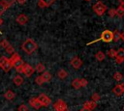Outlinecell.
<instances>
[{"label":"cell","instance_id":"603a6c76","mask_svg":"<svg viewBox=\"0 0 124 111\" xmlns=\"http://www.w3.org/2000/svg\"><path fill=\"white\" fill-rule=\"evenodd\" d=\"M116 15H118L119 17L124 16V6L119 5V7L116 9Z\"/></svg>","mask_w":124,"mask_h":111},{"label":"cell","instance_id":"e575fe53","mask_svg":"<svg viewBox=\"0 0 124 111\" xmlns=\"http://www.w3.org/2000/svg\"><path fill=\"white\" fill-rule=\"evenodd\" d=\"M16 2H17L19 5H23V4H25V2H26V0H16Z\"/></svg>","mask_w":124,"mask_h":111},{"label":"cell","instance_id":"b9f144b4","mask_svg":"<svg viewBox=\"0 0 124 111\" xmlns=\"http://www.w3.org/2000/svg\"><path fill=\"white\" fill-rule=\"evenodd\" d=\"M85 1H90V0H85Z\"/></svg>","mask_w":124,"mask_h":111},{"label":"cell","instance_id":"ac0fdd59","mask_svg":"<svg viewBox=\"0 0 124 111\" xmlns=\"http://www.w3.org/2000/svg\"><path fill=\"white\" fill-rule=\"evenodd\" d=\"M41 76H42L44 82H48L51 79V74L49 71H44L43 74H41Z\"/></svg>","mask_w":124,"mask_h":111},{"label":"cell","instance_id":"3957f363","mask_svg":"<svg viewBox=\"0 0 124 111\" xmlns=\"http://www.w3.org/2000/svg\"><path fill=\"white\" fill-rule=\"evenodd\" d=\"M92 9H93V11L96 13V14H97V15H100V16L103 15V14L106 13V11H107L106 5H105L104 3H102L101 1L96 2V3L93 5Z\"/></svg>","mask_w":124,"mask_h":111},{"label":"cell","instance_id":"52a82bcc","mask_svg":"<svg viewBox=\"0 0 124 111\" xmlns=\"http://www.w3.org/2000/svg\"><path fill=\"white\" fill-rule=\"evenodd\" d=\"M53 109L55 111H65L67 110V104L64 100L58 99L53 103Z\"/></svg>","mask_w":124,"mask_h":111},{"label":"cell","instance_id":"ffe728a7","mask_svg":"<svg viewBox=\"0 0 124 111\" xmlns=\"http://www.w3.org/2000/svg\"><path fill=\"white\" fill-rule=\"evenodd\" d=\"M57 76H58L60 79H65V78L68 76V72H67L65 69H61L58 70V72H57Z\"/></svg>","mask_w":124,"mask_h":111},{"label":"cell","instance_id":"74e56055","mask_svg":"<svg viewBox=\"0 0 124 111\" xmlns=\"http://www.w3.org/2000/svg\"><path fill=\"white\" fill-rule=\"evenodd\" d=\"M119 3L121 6H124V0H119Z\"/></svg>","mask_w":124,"mask_h":111},{"label":"cell","instance_id":"ab89813d","mask_svg":"<svg viewBox=\"0 0 124 111\" xmlns=\"http://www.w3.org/2000/svg\"><path fill=\"white\" fill-rule=\"evenodd\" d=\"M2 24V19H1V17H0V25ZM0 33H1V31H0Z\"/></svg>","mask_w":124,"mask_h":111},{"label":"cell","instance_id":"f1b7e54d","mask_svg":"<svg viewBox=\"0 0 124 111\" xmlns=\"http://www.w3.org/2000/svg\"><path fill=\"white\" fill-rule=\"evenodd\" d=\"M99 99H100V95H99L98 93H94V94H92V96H91V100H92V101L97 102Z\"/></svg>","mask_w":124,"mask_h":111},{"label":"cell","instance_id":"5bb4252c","mask_svg":"<svg viewBox=\"0 0 124 111\" xmlns=\"http://www.w3.org/2000/svg\"><path fill=\"white\" fill-rule=\"evenodd\" d=\"M54 2H55V0H39L38 1V6L40 8H46V7H49Z\"/></svg>","mask_w":124,"mask_h":111},{"label":"cell","instance_id":"f35d334b","mask_svg":"<svg viewBox=\"0 0 124 111\" xmlns=\"http://www.w3.org/2000/svg\"><path fill=\"white\" fill-rule=\"evenodd\" d=\"M121 39H122V40H123V42H124V33H122V34H121Z\"/></svg>","mask_w":124,"mask_h":111},{"label":"cell","instance_id":"1f68e13d","mask_svg":"<svg viewBox=\"0 0 124 111\" xmlns=\"http://www.w3.org/2000/svg\"><path fill=\"white\" fill-rule=\"evenodd\" d=\"M108 14L109 17H113V16H115V15H116V10H115V9H110V10H108Z\"/></svg>","mask_w":124,"mask_h":111},{"label":"cell","instance_id":"ba28073f","mask_svg":"<svg viewBox=\"0 0 124 111\" xmlns=\"http://www.w3.org/2000/svg\"><path fill=\"white\" fill-rule=\"evenodd\" d=\"M34 71H35V69H34L33 67H31L29 64H25L24 63V65L22 67V73L25 74L26 77H31L32 74L34 73Z\"/></svg>","mask_w":124,"mask_h":111},{"label":"cell","instance_id":"6da1fadb","mask_svg":"<svg viewBox=\"0 0 124 111\" xmlns=\"http://www.w3.org/2000/svg\"><path fill=\"white\" fill-rule=\"evenodd\" d=\"M10 61L12 63V66L13 68L16 69V70L17 72H22V67L24 65V62L22 61V59L20 58L19 54H17L16 52H14L12 54V57L10 58Z\"/></svg>","mask_w":124,"mask_h":111},{"label":"cell","instance_id":"44dd1931","mask_svg":"<svg viewBox=\"0 0 124 111\" xmlns=\"http://www.w3.org/2000/svg\"><path fill=\"white\" fill-rule=\"evenodd\" d=\"M105 57H106V55H105V53L102 52V51H98V52L95 54V58H96L97 61H99V62L104 61V60H105Z\"/></svg>","mask_w":124,"mask_h":111},{"label":"cell","instance_id":"4dcf8cb0","mask_svg":"<svg viewBox=\"0 0 124 111\" xmlns=\"http://www.w3.org/2000/svg\"><path fill=\"white\" fill-rule=\"evenodd\" d=\"M9 44H10V43H9V42H8L6 39H3V40L0 42V45H1L3 48H6V47H7Z\"/></svg>","mask_w":124,"mask_h":111},{"label":"cell","instance_id":"f546056e","mask_svg":"<svg viewBox=\"0 0 124 111\" xmlns=\"http://www.w3.org/2000/svg\"><path fill=\"white\" fill-rule=\"evenodd\" d=\"M5 50H6V52H7L8 54H11V55H12V54L15 52V48H14V47H13L11 44H9V45H8V46L5 48Z\"/></svg>","mask_w":124,"mask_h":111},{"label":"cell","instance_id":"836d02e7","mask_svg":"<svg viewBox=\"0 0 124 111\" xmlns=\"http://www.w3.org/2000/svg\"><path fill=\"white\" fill-rule=\"evenodd\" d=\"M79 82H80V86L81 87H85L86 85H87V80L85 79V78H81V79H79Z\"/></svg>","mask_w":124,"mask_h":111},{"label":"cell","instance_id":"30bf717a","mask_svg":"<svg viewBox=\"0 0 124 111\" xmlns=\"http://www.w3.org/2000/svg\"><path fill=\"white\" fill-rule=\"evenodd\" d=\"M115 62H116L117 64H121L122 62H124V48L120 47L118 50H116Z\"/></svg>","mask_w":124,"mask_h":111},{"label":"cell","instance_id":"e0dca14e","mask_svg":"<svg viewBox=\"0 0 124 111\" xmlns=\"http://www.w3.org/2000/svg\"><path fill=\"white\" fill-rule=\"evenodd\" d=\"M16 97V94L12 91V90H8L5 94H4V97L7 99V100H13Z\"/></svg>","mask_w":124,"mask_h":111},{"label":"cell","instance_id":"d6a6232c","mask_svg":"<svg viewBox=\"0 0 124 111\" xmlns=\"http://www.w3.org/2000/svg\"><path fill=\"white\" fill-rule=\"evenodd\" d=\"M17 111H28V107L25 105V104H20L17 108Z\"/></svg>","mask_w":124,"mask_h":111},{"label":"cell","instance_id":"2e32d148","mask_svg":"<svg viewBox=\"0 0 124 111\" xmlns=\"http://www.w3.org/2000/svg\"><path fill=\"white\" fill-rule=\"evenodd\" d=\"M13 82H14V84H15L16 86H20V85L23 83V78H22L21 75L17 74V75H16V76L14 77Z\"/></svg>","mask_w":124,"mask_h":111},{"label":"cell","instance_id":"8d00e7d4","mask_svg":"<svg viewBox=\"0 0 124 111\" xmlns=\"http://www.w3.org/2000/svg\"><path fill=\"white\" fill-rule=\"evenodd\" d=\"M80 111H91L90 109H88V108H85V107H82L81 109H80Z\"/></svg>","mask_w":124,"mask_h":111},{"label":"cell","instance_id":"7402d4cb","mask_svg":"<svg viewBox=\"0 0 124 111\" xmlns=\"http://www.w3.org/2000/svg\"><path fill=\"white\" fill-rule=\"evenodd\" d=\"M112 92H113V94H114V95H116V96H121V95L123 94V91L121 90V88H120L119 84H118V85H116L115 87H113Z\"/></svg>","mask_w":124,"mask_h":111},{"label":"cell","instance_id":"5b68a950","mask_svg":"<svg viewBox=\"0 0 124 111\" xmlns=\"http://www.w3.org/2000/svg\"><path fill=\"white\" fill-rule=\"evenodd\" d=\"M16 0H0V15L8 10Z\"/></svg>","mask_w":124,"mask_h":111},{"label":"cell","instance_id":"7c38bea8","mask_svg":"<svg viewBox=\"0 0 124 111\" xmlns=\"http://www.w3.org/2000/svg\"><path fill=\"white\" fill-rule=\"evenodd\" d=\"M71 65L74 69H79L82 65V61L80 58L78 57H74L72 60H71Z\"/></svg>","mask_w":124,"mask_h":111},{"label":"cell","instance_id":"8992f818","mask_svg":"<svg viewBox=\"0 0 124 111\" xmlns=\"http://www.w3.org/2000/svg\"><path fill=\"white\" fill-rule=\"evenodd\" d=\"M37 98H38L39 102L41 103V105L44 106V107H47L51 103V99L46 94H40Z\"/></svg>","mask_w":124,"mask_h":111},{"label":"cell","instance_id":"83f0119b","mask_svg":"<svg viewBox=\"0 0 124 111\" xmlns=\"http://www.w3.org/2000/svg\"><path fill=\"white\" fill-rule=\"evenodd\" d=\"M35 82H36V84H37V85H39V86H42V85L45 83L41 75H39V76H37V77L35 78Z\"/></svg>","mask_w":124,"mask_h":111},{"label":"cell","instance_id":"d590c367","mask_svg":"<svg viewBox=\"0 0 124 111\" xmlns=\"http://www.w3.org/2000/svg\"><path fill=\"white\" fill-rule=\"evenodd\" d=\"M119 86H120V88H121V90L123 91V93H124V82H122V83H120L119 84Z\"/></svg>","mask_w":124,"mask_h":111},{"label":"cell","instance_id":"4316f807","mask_svg":"<svg viewBox=\"0 0 124 111\" xmlns=\"http://www.w3.org/2000/svg\"><path fill=\"white\" fill-rule=\"evenodd\" d=\"M108 56L110 57V58H115V56H116V50L113 49V48L109 49V50L108 51Z\"/></svg>","mask_w":124,"mask_h":111},{"label":"cell","instance_id":"7bdbcfd3","mask_svg":"<svg viewBox=\"0 0 124 111\" xmlns=\"http://www.w3.org/2000/svg\"><path fill=\"white\" fill-rule=\"evenodd\" d=\"M123 109H124V108H123Z\"/></svg>","mask_w":124,"mask_h":111},{"label":"cell","instance_id":"9a60e30c","mask_svg":"<svg viewBox=\"0 0 124 111\" xmlns=\"http://www.w3.org/2000/svg\"><path fill=\"white\" fill-rule=\"evenodd\" d=\"M83 107L88 108V109H90V110L92 111L93 109H95V108L97 107V102H94V101H92V100L85 101V102H84V104H83Z\"/></svg>","mask_w":124,"mask_h":111},{"label":"cell","instance_id":"cb8c5ba5","mask_svg":"<svg viewBox=\"0 0 124 111\" xmlns=\"http://www.w3.org/2000/svg\"><path fill=\"white\" fill-rule=\"evenodd\" d=\"M72 86L75 88V89H77V90H78L81 86H80V82H79V79L78 78H75L73 81H72Z\"/></svg>","mask_w":124,"mask_h":111},{"label":"cell","instance_id":"d4e9b609","mask_svg":"<svg viewBox=\"0 0 124 111\" xmlns=\"http://www.w3.org/2000/svg\"><path fill=\"white\" fill-rule=\"evenodd\" d=\"M45 65L44 64H42V63H39V64H37L36 65V67H35V69H36V71H38V72H44L45 71Z\"/></svg>","mask_w":124,"mask_h":111},{"label":"cell","instance_id":"4fadbf2b","mask_svg":"<svg viewBox=\"0 0 124 111\" xmlns=\"http://www.w3.org/2000/svg\"><path fill=\"white\" fill-rule=\"evenodd\" d=\"M29 105H31L34 109H36V110H38V109H40L41 107H42V105H41V103L39 102V100H38V98L37 97H31L30 99H29Z\"/></svg>","mask_w":124,"mask_h":111},{"label":"cell","instance_id":"277c9868","mask_svg":"<svg viewBox=\"0 0 124 111\" xmlns=\"http://www.w3.org/2000/svg\"><path fill=\"white\" fill-rule=\"evenodd\" d=\"M0 68L5 71V72H8L12 68V63L10 61V58H7L5 56H1L0 57Z\"/></svg>","mask_w":124,"mask_h":111},{"label":"cell","instance_id":"8fae6325","mask_svg":"<svg viewBox=\"0 0 124 111\" xmlns=\"http://www.w3.org/2000/svg\"><path fill=\"white\" fill-rule=\"evenodd\" d=\"M16 22L18 23V24H20V25H24V24H26L27 22H28V16L27 15H25L24 14H18L17 16H16Z\"/></svg>","mask_w":124,"mask_h":111},{"label":"cell","instance_id":"7a4b0ae2","mask_svg":"<svg viewBox=\"0 0 124 111\" xmlns=\"http://www.w3.org/2000/svg\"><path fill=\"white\" fill-rule=\"evenodd\" d=\"M38 45L37 43L32 40V39H27L24 41V42L21 44V48L22 50L27 53V54H32L36 49H37Z\"/></svg>","mask_w":124,"mask_h":111},{"label":"cell","instance_id":"484cf974","mask_svg":"<svg viewBox=\"0 0 124 111\" xmlns=\"http://www.w3.org/2000/svg\"><path fill=\"white\" fill-rule=\"evenodd\" d=\"M122 78H123V75H122L121 72H119V71L114 72V74H113V79H114V80H116V81H121Z\"/></svg>","mask_w":124,"mask_h":111},{"label":"cell","instance_id":"d6986e66","mask_svg":"<svg viewBox=\"0 0 124 111\" xmlns=\"http://www.w3.org/2000/svg\"><path fill=\"white\" fill-rule=\"evenodd\" d=\"M121 39V33L118 30H115L112 32V41H114L115 42H118Z\"/></svg>","mask_w":124,"mask_h":111},{"label":"cell","instance_id":"60d3db41","mask_svg":"<svg viewBox=\"0 0 124 111\" xmlns=\"http://www.w3.org/2000/svg\"><path fill=\"white\" fill-rule=\"evenodd\" d=\"M65 111H70V110H68V109H67V110H65Z\"/></svg>","mask_w":124,"mask_h":111},{"label":"cell","instance_id":"9c48e42d","mask_svg":"<svg viewBox=\"0 0 124 111\" xmlns=\"http://www.w3.org/2000/svg\"><path fill=\"white\" fill-rule=\"evenodd\" d=\"M101 40L105 42H109L112 41V32L109 30H105L101 34Z\"/></svg>","mask_w":124,"mask_h":111}]
</instances>
